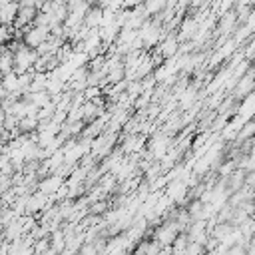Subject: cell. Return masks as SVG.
<instances>
[{
  "label": "cell",
  "instance_id": "cell-1",
  "mask_svg": "<svg viewBox=\"0 0 255 255\" xmlns=\"http://www.w3.org/2000/svg\"><path fill=\"white\" fill-rule=\"evenodd\" d=\"M36 60H38L36 50L26 48L24 44H20V46L12 52V62H14V72H16V76L26 74V72H32Z\"/></svg>",
  "mask_w": 255,
  "mask_h": 255
},
{
  "label": "cell",
  "instance_id": "cell-2",
  "mask_svg": "<svg viewBox=\"0 0 255 255\" xmlns=\"http://www.w3.org/2000/svg\"><path fill=\"white\" fill-rule=\"evenodd\" d=\"M50 38V30L48 28H40V26H30L26 30H22V44L26 48L36 50L40 44H44Z\"/></svg>",
  "mask_w": 255,
  "mask_h": 255
},
{
  "label": "cell",
  "instance_id": "cell-3",
  "mask_svg": "<svg viewBox=\"0 0 255 255\" xmlns=\"http://www.w3.org/2000/svg\"><path fill=\"white\" fill-rule=\"evenodd\" d=\"M179 233H183L181 227H179L175 221H167V223H163V225H159V227L155 229L153 241H157L159 247H169V245L173 243V239H175Z\"/></svg>",
  "mask_w": 255,
  "mask_h": 255
},
{
  "label": "cell",
  "instance_id": "cell-4",
  "mask_svg": "<svg viewBox=\"0 0 255 255\" xmlns=\"http://www.w3.org/2000/svg\"><path fill=\"white\" fill-rule=\"evenodd\" d=\"M171 139L165 135V133H155L153 137H151V141H149V157L151 159H163V155L171 149V143H169Z\"/></svg>",
  "mask_w": 255,
  "mask_h": 255
},
{
  "label": "cell",
  "instance_id": "cell-5",
  "mask_svg": "<svg viewBox=\"0 0 255 255\" xmlns=\"http://www.w3.org/2000/svg\"><path fill=\"white\" fill-rule=\"evenodd\" d=\"M177 50H179V42H177V38H175L173 34L163 36V40H161V42L157 44V48H155L157 56H159L163 62L175 58V56H177Z\"/></svg>",
  "mask_w": 255,
  "mask_h": 255
},
{
  "label": "cell",
  "instance_id": "cell-6",
  "mask_svg": "<svg viewBox=\"0 0 255 255\" xmlns=\"http://www.w3.org/2000/svg\"><path fill=\"white\" fill-rule=\"evenodd\" d=\"M253 92V70L249 68L239 80H237V84H235V88H233V96L237 98V100H243L245 96H249Z\"/></svg>",
  "mask_w": 255,
  "mask_h": 255
},
{
  "label": "cell",
  "instance_id": "cell-7",
  "mask_svg": "<svg viewBox=\"0 0 255 255\" xmlns=\"http://www.w3.org/2000/svg\"><path fill=\"white\" fill-rule=\"evenodd\" d=\"M62 183H64V177L58 175V173H52V175L40 179V183H38V191L44 193V195H48V197H54V193L60 189Z\"/></svg>",
  "mask_w": 255,
  "mask_h": 255
},
{
  "label": "cell",
  "instance_id": "cell-8",
  "mask_svg": "<svg viewBox=\"0 0 255 255\" xmlns=\"http://www.w3.org/2000/svg\"><path fill=\"white\" fill-rule=\"evenodd\" d=\"M145 147V135L143 133H129L122 145L124 153H141Z\"/></svg>",
  "mask_w": 255,
  "mask_h": 255
},
{
  "label": "cell",
  "instance_id": "cell-9",
  "mask_svg": "<svg viewBox=\"0 0 255 255\" xmlns=\"http://www.w3.org/2000/svg\"><path fill=\"white\" fill-rule=\"evenodd\" d=\"M197 22L191 18V16H187V18H183L181 20V24H179V34L175 36L177 38V42L181 44V42H187L189 38H193L195 36V30H197Z\"/></svg>",
  "mask_w": 255,
  "mask_h": 255
},
{
  "label": "cell",
  "instance_id": "cell-10",
  "mask_svg": "<svg viewBox=\"0 0 255 255\" xmlns=\"http://www.w3.org/2000/svg\"><path fill=\"white\" fill-rule=\"evenodd\" d=\"M16 14H18V2H4V6L0 8V26L12 28Z\"/></svg>",
  "mask_w": 255,
  "mask_h": 255
},
{
  "label": "cell",
  "instance_id": "cell-11",
  "mask_svg": "<svg viewBox=\"0 0 255 255\" xmlns=\"http://www.w3.org/2000/svg\"><path fill=\"white\" fill-rule=\"evenodd\" d=\"M0 84H2V88L6 90V94H14V92L20 90V86H18V76H16L14 70L8 72V74H4V76L0 78Z\"/></svg>",
  "mask_w": 255,
  "mask_h": 255
},
{
  "label": "cell",
  "instance_id": "cell-12",
  "mask_svg": "<svg viewBox=\"0 0 255 255\" xmlns=\"http://www.w3.org/2000/svg\"><path fill=\"white\" fill-rule=\"evenodd\" d=\"M163 8H165V2H163V0L141 4V10H143V14H145L147 18H149V16H159V14L163 12Z\"/></svg>",
  "mask_w": 255,
  "mask_h": 255
},
{
  "label": "cell",
  "instance_id": "cell-13",
  "mask_svg": "<svg viewBox=\"0 0 255 255\" xmlns=\"http://www.w3.org/2000/svg\"><path fill=\"white\" fill-rule=\"evenodd\" d=\"M253 131H255V124L253 122H245L241 126V129H239L237 137H235V143H243L247 139H253Z\"/></svg>",
  "mask_w": 255,
  "mask_h": 255
},
{
  "label": "cell",
  "instance_id": "cell-14",
  "mask_svg": "<svg viewBox=\"0 0 255 255\" xmlns=\"http://www.w3.org/2000/svg\"><path fill=\"white\" fill-rule=\"evenodd\" d=\"M36 128H38V120L36 118H22V120H18V129H20V133H32V131H36Z\"/></svg>",
  "mask_w": 255,
  "mask_h": 255
},
{
  "label": "cell",
  "instance_id": "cell-15",
  "mask_svg": "<svg viewBox=\"0 0 255 255\" xmlns=\"http://www.w3.org/2000/svg\"><path fill=\"white\" fill-rule=\"evenodd\" d=\"M235 169H237V161H235V159H227L225 163L219 165V175H221L223 179H227Z\"/></svg>",
  "mask_w": 255,
  "mask_h": 255
},
{
  "label": "cell",
  "instance_id": "cell-16",
  "mask_svg": "<svg viewBox=\"0 0 255 255\" xmlns=\"http://www.w3.org/2000/svg\"><path fill=\"white\" fill-rule=\"evenodd\" d=\"M205 253V249L201 247V245H197V243H187V247H185V251H183V255H203Z\"/></svg>",
  "mask_w": 255,
  "mask_h": 255
},
{
  "label": "cell",
  "instance_id": "cell-17",
  "mask_svg": "<svg viewBox=\"0 0 255 255\" xmlns=\"http://www.w3.org/2000/svg\"><path fill=\"white\" fill-rule=\"evenodd\" d=\"M78 255H100V253H98V247H96V243H84V245L80 247Z\"/></svg>",
  "mask_w": 255,
  "mask_h": 255
},
{
  "label": "cell",
  "instance_id": "cell-18",
  "mask_svg": "<svg viewBox=\"0 0 255 255\" xmlns=\"http://www.w3.org/2000/svg\"><path fill=\"white\" fill-rule=\"evenodd\" d=\"M10 38H12V34H10V28H6V26H0V48H2V46H8Z\"/></svg>",
  "mask_w": 255,
  "mask_h": 255
},
{
  "label": "cell",
  "instance_id": "cell-19",
  "mask_svg": "<svg viewBox=\"0 0 255 255\" xmlns=\"http://www.w3.org/2000/svg\"><path fill=\"white\" fill-rule=\"evenodd\" d=\"M90 207H92L90 211H92L94 215H96V213H104V211H106V201H94Z\"/></svg>",
  "mask_w": 255,
  "mask_h": 255
},
{
  "label": "cell",
  "instance_id": "cell-20",
  "mask_svg": "<svg viewBox=\"0 0 255 255\" xmlns=\"http://www.w3.org/2000/svg\"><path fill=\"white\" fill-rule=\"evenodd\" d=\"M225 255H245V247H241V245H233V247H229V249L225 251Z\"/></svg>",
  "mask_w": 255,
  "mask_h": 255
}]
</instances>
